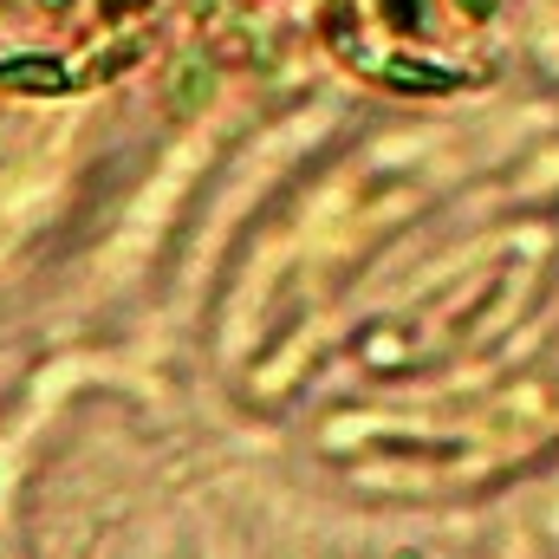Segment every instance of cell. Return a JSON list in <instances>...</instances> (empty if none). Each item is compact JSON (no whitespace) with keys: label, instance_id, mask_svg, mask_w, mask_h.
Segmentation results:
<instances>
[{"label":"cell","instance_id":"6da1fadb","mask_svg":"<svg viewBox=\"0 0 559 559\" xmlns=\"http://www.w3.org/2000/svg\"><path fill=\"white\" fill-rule=\"evenodd\" d=\"M384 78H391L397 91H456V85H462L456 72H443V65H410V59L384 65Z\"/></svg>","mask_w":559,"mask_h":559},{"label":"cell","instance_id":"7a4b0ae2","mask_svg":"<svg viewBox=\"0 0 559 559\" xmlns=\"http://www.w3.org/2000/svg\"><path fill=\"white\" fill-rule=\"evenodd\" d=\"M195 98H208V65H182V85H176V104L189 111Z\"/></svg>","mask_w":559,"mask_h":559},{"label":"cell","instance_id":"3957f363","mask_svg":"<svg viewBox=\"0 0 559 559\" xmlns=\"http://www.w3.org/2000/svg\"><path fill=\"white\" fill-rule=\"evenodd\" d=\"M462 7H469V13H495V0H462Z\"/></svg>","mask_w":559,"mask_h":559}]
</instances>
